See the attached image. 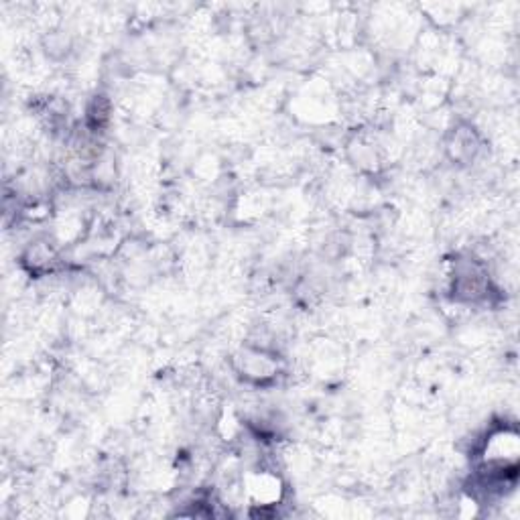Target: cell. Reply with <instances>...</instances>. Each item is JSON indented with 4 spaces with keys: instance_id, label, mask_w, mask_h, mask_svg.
<instances>
[{
    "instance_id": "1",
    "label": "cell",
    "mask_w": 520,
    "mask_h": 520,
    "mask_svg": "<svg viewBox=\"0 0 520 520\" xmlns=\"http://www.w3.org/2000/svg\"><path fill=\"white\" fill-rule=\"evenodd\" d=\"M455 142H457V144H469V142H474V140H472V132L467 134V140H463V137H461V134H459V132H455ZM476 148H478L476 144H472V146H457V153H455V155L459 157V155L463 153V150H465V153H467V157H474Z\"/></svg>"
}]
</instances>
